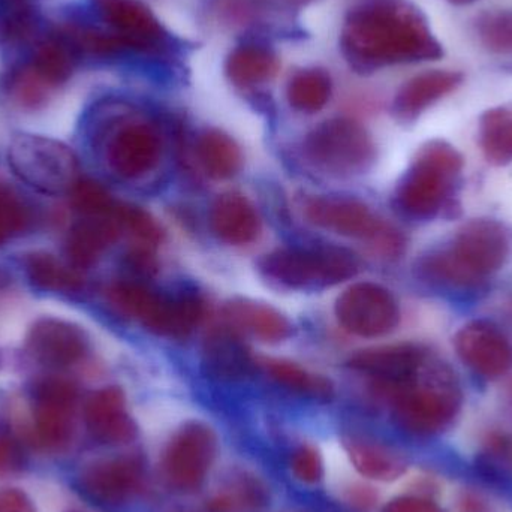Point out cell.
Returning <instances> with one entry per match:
<instances>
[{"label":"cell","instance_id":"obj_39","mask_svg":"<svg viewBox=\"0 0 512 512\" xmlns=\"http://www.w3.org/2000/svg\"><path fill=\"white\" fill-rule=\"evenodd\" d=\"M291 471L301 483H318L322 477V462L318 451L306 445L297 448L291 457Z\"/></svg>","mask_w":512,"mask_h":512},{"label":"cell","instance_id":"obj_36","mask_svg":"<svg viewBox=\"0 0 512 512\" xmlns=\"http://www.w3.org/2000/svg\"><path fill=\"white\" fill-rule=\"evenodd\" d=\"M477 32L484 47L495 53H512V11L484 12L477 20Z\"/></svg>","mask_w":512,"mask_h":512},{"label":"cell","instance_id":"obj_7","mask_svg":"<svg viewBox=\"0 0 512 512\" xmlns=\"http://www.w3.org/2000/svg\"><path fill=\"white\" fill-rule=\"evenodd\" d=\"M303 150L313 167L334 177L366 173L376 159L369 132L351 119H331L316 126L304 140Z\"/></svg>","mask_w":512,"mask_h":512},{"label":"cell","instance_id":"obj_16","mask_svg":"<svg viewBox=\"0 0 512 512\" xmlns=\"http://www.w3.org/2000/svg\"><path fill=\"white\" fill-rule=\"evenodd\" d=\"M80 484L95 501L119 505L141 489L143 466L137 457L132 456L93 460L81 471Z\"/></svg>","mask_w":512,"mask_h":512},{"label":"cell","instance_id":"obj_2","mask_svg":"<svg viewBox=\"0 0 512 512\" xmlns=\"http://www.w3.org/2000/svg\"><path fill=\"white\" fill-rule=\"evenodd\" d=\"M508 237L495 221L463 225L447 246L429 252L418 262L421 277L448 289L480 288L507 261Z\"/></svg>","mask_w":512,"mask_h":512},{"label":"cell","instance_id":"obj_34","mask_svg":"<svg viewBox=\"0 0 512 512\" xmlns=\"http://www.w3.org/2000/svg\"><path fill=\"white\" fill-rule=\"evenodd\" d=\"M113 216L122 231L134 237L138 245L153 249L161 242V228L146 210L132 204L117 203Z\"/></svg>","mask_w":512,"mask_h":512},{"label":"cell","instance_id":"obj_20","mask_svg":"<svg viewBox=\"0 0 512 512\" xmlns=\"http://www.w3.org/2000/svg\"><path fill=\"white\" fill-rule=\"evenodd\" d=\"M462 83L463 74L457 71L435 69L415 75L397 92L393 104L394 114L402 120L417 119L430 105L450 95Z\"/></svg>","mask_w":512,"mask_h":512},{"label":"cell","instance_id":"obj_28","mask_svg":"<svg viewBox=\"0 0 512 512\" xmlns=\"http://www.w3.org/2000/svg\"><path fill=\"white\" fill-rule=\"evenodd\" d=\"M24 265L30 283L42 291L71 294L80 291L84 286L81 271L72 264H65L54 255L36 252L27 255Z\"/></svg>","mask_w":512,"mask_h":512},{"label":"cell","instance_id":"obj_26","mask_svg":"<svg viewBox=\"0 0 512 512\" xmlns=\"http://www.w3.org/2000/svg\"><path fill=\"white\" fill-rule=\"evenodd\" d=\"M195 150L201 167L212 179H231L242 170L243 155L239 144L219 129L201 132Z\"/></svg>","mask_w":512,"mask_h":512},{"label":"cell","instance_id":"obj_15","mask_svg":"<svg viewBox=\"0 0 512 512\" xmlns=\"http://www.w3.org/2000/svg\"><path fill=\"white\" fill-rule=\"evenodd\" d=\"M306 218L310 224L352 239H370L378 242L388 230L378 221L372 210L354 198L318 197L306 204Z\"/></svg>","mask_w":512,"mask_h":512},{"label":"cell","instance_id":"obj_42","mask_svg":"<svg viewBox=\"0 0 512 512\" xmlns=\"http://www.w3.org/2000/svg\"><path fill=\"white\" fill-rule=\"evenodd\" d=\"M271 2L279 3L282 6H289V8H303L315 0H271Z\"/></svg>","mask_w":512,"mask_h":512},{"label":"cell","instance_id":"obj_18","mask_svg":"<svg viewBox=\"0 0 512 512\" xmlns=\"http://www.w3.org/2000/svg\"><path fill=\"white\" fill-rule=\"evenodd\" d=\"M84 421L90 435L105 445L134 441L137 427L126 409L125 393L119 387L95 391L84 405Z\"/></svg>","mask_w":512,"mask_h":512},{"label":"cell","instance_id":"obj_31","mask_svg":"<svg viewBox=\"0 0 512 512\" xmlns=\"http://www.w3.org/2000/svg\"><path fill=\"white\" fill-rule=\"evenodd\" d=\"M333 83L324 69H301L292 75L286 89L289 105L301 113L313 114L321 111L331 98Z\"/></svg>","mask_w":512,"mask_h":512},{"label":"cell","instance_id":"obj_43","mask_svg":"<svg viewBox=\"0 0 512 512\" xmlns=\"http://www.w3.org/2000/svg\"><path fill=\"white\" fill-rule=\"evenodd\" d=\"M450 2L456 3V5H469V3L477 2V0H450Z\"/></svg>","mask_w":512,"mask_h":512},{"label":"cell","instance_id":"obj_41","mask_svg":"<svg viewBox=\"0 0 512 512\" xmlns=\"http://www.w3.org/2000/svg\"><path fill=\"white\" fill-rule=\"evenodd\" d=\"M382 512H441L438 505L427 499L412 498V496H405V498H397L391 501Z\"/></svg>","mask_w":512,"mask_h":512},{"label":"cell","instance_id":"obj_19","mask_svg":"<svg viewBox=\"0 0 512 512\" xmlns=\"http://www.w3.org/2000/svg\"><path fill=\"white\" fill-rule=\"evenodd\" d=\"M209 221L213 234L227 245H251L261 234V218L254 204L239 192L219 195L210 209Z\"/></svg>","mask_w":512,"mask_h":512},{"label":"cell","instance_id":"obj_9","mask_svg":"<svg viewBox=\"0 0 512 512\" xmlns=\"http://www.w3.org/2000/svg\"><path fill=\"white\" fill-rule=\"evenodd\" d=\"M343 330L364 339L387 336L400 322V309L394 295L372 282L355 283L337 297L334 306Z\"/></svg>","mask_w":512,"mask_h":512},{"label":"cell","instance_id":"obj_10","mask_svg":"<svg viewBox=\"0 0 512 512\" xmlns=\"http://www.w3.org/2000/svg\"><path fill=\"white\" fill-rule=\"evenodd\" d=\"M161 153V135L146 120H119L108 131L105 159L110 170L122 179H138L150 173Z\"/></svg>","mask_w":512,"mask_h":512},{"label":"cell","instance_id":"obj_23","mask_svg":"<svg viewBox=\"0 0 512 512\" xmlns=\"http://www.w3.org/2000/svg\"><path fill=\"white\" fill-rule=\"evenodd\" d=\"M203 318V301L195 294H159L144 327L162 337L186 339Z\"/></svg>","mask_w":512,"mask_h":512},{"label":"cell","instance_id":"obj_24","mask_svg":"<svg viewBox=\"0 0 512 512\" xmlns=\"http://www.w3.org/2000/svg\"><path fill=\"white\" fill-rule=\"evenodd\" d=\"M204 366L221 379L243 378L254 367L251 351L233 327L213 330L204 343Z\"/></svg>","mask_w":512,"mask_h":512},{"label":"cell","instance_id":"obj_38","mask_svg":"<svg viewBox=\"0 0 512 512\" xmlns=\"http://www.w3.org/2000/svg\"><path fill=\"white\" fill-rule=\"evenodd\" d=\"M26 463L23 445L11 430L0 427V477L17 474Z\"/></svg>","mask_w":512,"mask_h":512},{"label":"cell","instance_id":"obj_3","mask_svg":"<svg viewBox=\"0 0 512 512\" xmlns=\"http://www.w3.org/2000/svg\"><path fill=\"white\" fill-rule=\"evenodd\" d=\"M462 402L456 373L439 361L427 360L414 379L393 390L394 418L412 435L430 436L447 429Z\"/></svg>","mask_w":512,"mask_h":512},{"label":"cell","instance_id":"obj_29","mask_svg":"<svg viewBox=\"0 0 512 512\" xmlns=\"http://www.w3.org/2000/svg\"><path fill=\"white\" fill-rule=\"evenodd\" d=\"M478 140L487 161L495 165L512 162V105L492 108L481 116Z\"/></svg>","mask_w":512,"mask_h":512},{"label":"cell","instance_id":"obj_27","mask_svg":"<svg viewBox=\"0 0 512 512\" xmlns=\"http://www.w3.org/2000/svg\"><path fill=\"white\" fill-rule=\"evenodd\" d=\"M80 51L66 32L50 35L36 45L29 63L54 89L66 83L74 72Z\"/></svg>","mask_w":512,"mask_h":512},{"label":"cell","instance_id":"obj_6","mask_svg":"<svg viewBox=\"0 0 512 512\" xmlns=\"http://www.w3.org/2000/svg\"><path fill=\"white\" fill-rule=\"evenodd\" d=\"M8 162L21 182L41 194H69L80 179L77 156L60 141L17 135L9 144Z\"/></svg>","mask_w":512,"mask_h":512},{"label":"cell","instance_id":"obj_21","mask_svg":"<svg viewBox=\"0 0 512 512\" xmlns=\"http://www.w3.org/2000/svg\"><path fill=\"white\" fill-rule=\"evenodd\" d=\"M224 316L234 330L264 343L283 342L292 334L291 322L285 315L258 301L236 298L225 304Z\"/></svg>","mask_w":512,"mask_h":512},{"label":"cell","instance_id":"obj_25","mask_svg":"<svg viewBox=\"0 0 512 512\" xmlns=\"http://www.w3.org/2000/svg\"><path fill=\"white\" fill-rule=\"evenodd\" d=\"M279 71V59L267 45L245 42L237 45L225 62V74L240 89L270 81Z\"/></svg>","mask_w":512,"mask_h":512},{"label":"cell","instance_id":"obj_30","mask_svg":"<svg viewBox=\"0 0 512 512\" xmlns=\"http://www.w3.org/2000/svg\"><path fill=\"white\" fill-rule=\"evenodd\" d=\"M262 366L273 381L301 396L322 400V402H327L334 396V387L330 379L309 372L292 361L267 358L262 361Z\"/></svg>","mask_w":512,"mask_h":512},{"label":"cell","instance_id":"obj_1","mask_svg":"<svg viewBox=\"0 0 512 512\" xmlns=\"http://www.w3.org/2000/svg\"><path fill=\"white\" fill-rule=\"evenodd\" d=\"M340 50L358 72L441 59L444 50L426 15L405 0H373L349 12Z\"/></svg>","mask_w":512,"mask_h":512},{"label":"cell","instance_id":"obj_22","mask_svg":"<svg viewBox=\"0 0 512 512\" xmlns=\"http://www.w3.org/2000/svg\"><path fill=\"white\" fill-rule=\"evenodd\" d=\"M122 234L119 222L114 216L86 218L69 231L66 239V255L78 270L92 267Z\"/></svg>","mask_w":512,"mask_h":512},{"label":"cell","instance_id":"obj_11","mask_svg":"<svg viewBox=\"0 0 512 512\" xmlns=\"http://www.w3.org/2000/svg\"><path fill=\"white\" fill-rule=\"evenodd\" d=\"M215 454L216 438L212 430L201 423L186 424L165 450V477L176 489H198L212 468Z\"/></svg>","mask_w":512,"mask_h":512},{"label":"cell","instance_id":"obj_13","mask_svg":"<svg viewBox=\"0 0 512 512\" xmlns=\"http://www.w3.org/2000/svg\"><path fill=\"white\" fill-rule=\"evenodd\" d=\"M454 346L460 360L481 378L498 379L512 369V345L504 331L486 319L457 331Z\"/></svg>","mask_w":512,"mask_h":512},{"label":"cell","instance_id":"obj_5","mask_svg":"<svg viewBox=\"0 0 512 512\" xmlns=\"http://www.w3.org/2000/svg\"><path fill=\"white\" fill-rule=\"evenodd\" d=\"M360 262L348 249L285 248L267 254L259 270L271 282L289 289L324 288L339 285L358 273Z\"/></svg>","mask_w":512,"mask_h":512},{"label":"cell","instance_id":"obj_12","mask_svg":"<svg viewBox=\"0 0 512 512\" xmlns=\"http://www.w3.org/2000/svg\"><path fill=\"white\" fill-rule=\"evenodd\" d=\"M108 32L128 50L158 53L168 45V32L140 0H93Z\"/></svg>","mask_w":512,"mask_h":512},{"label":"cell","instance_id":"obj_14","mask_svg":"<svg viewBox=\"0 0 512 512\" xmlns=\"http://www.w3.org/2000/svg\"><path fill=\"white\" fill-rule=\"evenodd\" d=\"M26 351L44 366L66 369L86 357L89 337L74 322L47 316L33 322L26 337Z\"/></svg>","mask_w":512,"mask_h":512},{"label":"cell","instance_id":"obj_8","mask_svg":"<svg viewBox=\"0 0 512 512\" xmlns=\"http://www.w3.org/2000/svg\"><path fill=\"white\" fill-rule=\"evenodd\" d=\"M78 388L60 376H47L36 382L32 393L30 444L47 453L68 450L75 435Z\"/></svg>","mask_w":512,"mask_h":512},{"label":"cell","instance_id":"obj_17","mask_svg":"<svg viewBox=\"0 0 512 512\" xmlns=\"http://www.w3.org/2000/svg\"><path fill=\"white\" fill-rule=\"evenodd\" d=\"M427 360L426 349L412 343H400L358 352L349 360V366L372 376L384 387L396 390L414 379Z\"/></svg>","mask_w":512,"mask_h":512},{"label":"cell","instance_id":"obj_35","mask_svg":"<svg viewBox=\"0 0 512 512\" xmlns=\"http://www.w3.org/2000/svg\"><path fill=\"white\" fill-rule=\"evenodd\" d=\"M71 204L78 213L86 218H101L113 215L116 201L107 188L92 179H78L69 191Z\"/></svg>","mask_w":512,"mask_h":512},{"label":"cell","instance_id":"obj_33","mask_svg":"<svg viewBox=\"0 0 512 512\" xmlns=\"http://www.w3.org/2000/svg\"><path fill=\"white\" fill-rule=\"evenodd\" d=\"M54 87L45 81L32 66L27 63L23 68L15 69L8 81V92L12 101L27 110H35L47 104Z\"/></svg>","mask_w":512,"mask_h":512},{"label":"cell","instance_id":"obj_37","mask_svg":"<svg viewBox=\"0 0 512 512\" xmlns=\"http://www.w3.org/2000/svg\"><path fill=\"white\" fill-rule=\"evenodd\" d=\"M30 225V210L8 189H0V246L20 236Z\"/></svg>","mask_w":512,"mask_h":512},{"label":"cell","instance_id":"obj_4","mask_svg":"<svg viewBox=\"0 0 512 512\" xmlns=\"http://www.w3.org/2000/svg\"><path fill=\"white\" fill-rule=\"evenodd\" d=\"M463 170V158L447 141L433 140L418 150L400 180L396 204L403 215L430 221L447 207Z\"/></svg>","mask_w":512,"mask_h":512},{"label":"cell","instance_id":"obj_32","mask_svg":"<svg viewBox=\"0 0 512 512\" xmlns=\"http://www.w3.org/2000/svg\"><path fill=\"white\" fill-rule=\"evenodd\" d=\"M346 450L355 469L372 480L393 481L405 472L402 457L382 445L352 439L346 442Z\"/></svg>","mask_w":512,"mask_h":512},{"label":"cell","instance_id":"obj_40","mask_svg":"<svg viewBox=\"0 0 512 512\" xmlns=\"http://www.w3.org/2000/svg\"><path fill=\"white\" fill-rule=\"evenodd\" d=\"M0 512H38L32 499L20 489H0Z\"/></svg>","mask_w":512,"mask_h":512}]
</instances>
